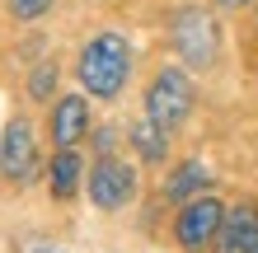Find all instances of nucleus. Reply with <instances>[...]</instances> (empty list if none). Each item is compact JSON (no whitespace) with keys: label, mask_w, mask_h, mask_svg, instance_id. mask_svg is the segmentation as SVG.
Listing matches in <instances>:
<instances>
[{"label":"nucleus","mask_w":258,"mask_h":253,"mask_svg":"<svg viewBox=\"0 0 258 253\" xmlns=\"http://www.w3.org/2000/svg\"><path fill=\"white\" fill-rule=\"evenodd\" d=\"M89 131H94V122H89V99L85 94H61L52 103V145L56 150H75Z\"/></svg>","instance_id":"nucleus-8"},{"label":"nucleus","mask_w":258,"mask_h":253,"mask_svg":"<svg viewBox=\"0 0 258 253\" xmlns=\"http://www.w3.org/2000/svg\"><path fill=\"white\" fill-rule=\"evenodd\" d=\"M253 253H258V248H253Z\"/></svg>","instance_id":"nucleus-17"},{"label":"nucleus","mask_w":258,"mask_h":253,"mask_svg":"<svg viewBox=\"0 0 258 253\" xmlns=\"http://www.w3.org/2000/svg\"><path fill=\"white\" fill-rule=\"evenodd\" d=\"M127 141H132V150H136V159H141V164H164V159H169V131L155 127L146 113L127 127Z\"/></svg>","instance_id":"nucleus-11"},{"label":"nucleus","mask_w":258,"mask_h":253,"mask_svg":"<svg viewBox=\"0 0 258 253\" xmlns=\"http://www.w3.org/2000/svg\"><path fill=\"white\" fill-rule=\"evenodd\" d=\"M127 75H132V42L113 28L94 33L75 56V80L89 99H117L127 89Z\"/></svg>","instance_id":"nucleus-1"},{"label":"nucleus","mask_w":258,"mask_h":253,"mask_svg":"<svg viewBox=\"0 0 258 253\" xmlns=\"http://www.w3.org/2000/svg\"><path fill=\"white\" fill-rule=\"evenodd\" d=\"M197 108V85L183 66H164L146 85V117L164 131H178Z\"/></svg>","instance_id":"nucleus-3"},{"label":"nucleus","mask_w":258,"mask_h":253,"mask_svg":"<svg viewBox=\"0 0 258 253\" xmlns=\"http://www.w3.org/2000/svg\"><path fill=\"white\" fill-rule=\"evenodd\" d=\"M56 5V0H5V10L14 14V19H24V24H33V19H42Z\"/></svg>","instance_id":"nucleus-13"},{"label":"nucleus","mask_w":258,"mask_h":253,"mask_svg":"<svg viewBox=\"0 0 258 253\" xmlns=\"http://www.w3.org/2000/svg\"><path fill=\"white\" fill-rule=\"evenodd\" d=\"M216 10H244V5H253V0H211Z\"/></svg>","instance_id":"nucleus-15"},{"label":"nucleus","mask_w":258,"mask_h":253,"mask_svg":"<svg viewBox=\"0 0 258 253\" xmlns=\"http://www.w3.org/2000/svg\"><path fill=\"white\" fill-rule=\"evenodd\" d=\"M28 253H66V248H28Z\"/></svg>","instance_id":"nucleus-16"},{"label":"nucleus","mask_w":258,"mask_h":253,"mask_svg":"<svg viewBox=\"0 0 258 253\" xmlns=\"http://www.w3.org/2000/svg\"><path fill=\"white\" fill-rule=\"evenodd\" d=\"M89 141H94V159H113V155H117V131H113V127L89 131Z\"/></svg>","instance_id":"nucleus-14"},{"label":"nucleus","mask_w":258,"mask_h":253,"mask_svg":"<svg viewBox=\"0 0 258 253\" xmlns=\"http://www.w3.org/2000/svg\"><path fill=\"white\" fill-rule=\"evenodd\" d=\"M56 85H61L56 61H38L33 70H28V99L33 103H56Z\"/></svg>","instance_id":"nucleus-12"},{"label":"nucleus","mask_w":258,"mask_h":253,"mask_svg":"<svg viewBox=\"0 0 258 253\" xmlns=\"http://www.w3.org/2000/svg\"><path fill=\"white\" fill-rule=\"evenodd\" d=\"M221 220H225V202L221 197H197L188 206H178L174 216V244L183 253H211V244H216L221 234Z\"/></svg>","instance_id":"nucleus-5"},{"label":"nucleus","mask_w":258,"mask_h":253,"mask_svg":"<svg viewBox=\"0 0 258 253\" xmlns=\"http://www.w3.org/2000/svg\"><path fill=\"white\" fill-rule=\"evenodd\" d=\"M85 174L89 169L80 164V155H75V150H56L52 164H47V192H52L56 202H71L75 192L85 188Z\"/></svg>","instance_id":"nucleus-10"},{"label":"nucleus","mask_w":258,"mask_h":253,"mask_svg":"<svg viewBox=\"0 0 258 253\" xmlns=\"http://www.w3.org/2000/svg\"><path fill=\"white\" fill-rule=\"evenodd\" d=\"M207 183H211V169L202 164V159H183V164H174L169 178H164V202H174V206H188L197 197H207Z\"/></svg>","instance_id":"nucleus-9"},{"label":"nucleus","mask_w":258,"mask_h":253,"mask_svg":"<svg viewBox=\"0 0 258 253\" xmlns=\"http://www.w3.org/2000/svg\"><path fill=\"white\" fill-rule=\"evenodd\" d=\"M42 159H38V136H33V122L19 113L10 117L5 131H0V174H5V183L14 188H28L38 178Z\"/></svg>","instance_id":"nucleus-4"},{"label":"nucleus","mask_w":258,"mask_h":253,"mask_svg":"<svg viewBox=\"0 0 258 253\" xmlns=\"http://www.w3.org/2000/svg\"><path fill=\"white\" fill-rule=\"evenodd\" d=\"M169 42L178 52V61L188 70H211L221 56V28H216V14L202 10V5H183L174 10L169 19Z\"/></svg>","instance_id":"nucleus-2"},{"label":"nucleus","mask_w":258,"mask_h":253,"mask_svg":"<svg viewBox=\"0 0 258 253\" xmlns=\"http://www.w3.org/2000/svg\"><path fill=\"white\" fill-rule=\"evenodd\" d=\"M253 248H258V202L244 197V202L225 206V220H221L211 253H253Z\"/></svg>","instance_id":"nucleus-7"},{"label":"nucleus","mask_w":258,"mask_h":253,"mask_svg":"<svg viewBox=\"0 0 258 253\" xmlns=\"http://www.w3.org/2000/svg\"><path fill=\"white\" fill-rule=\"evenodd\" d=\"M85 192L89 202L99 206V211H122V206L136 197V169L127 164V159H94L85 174Z\"/></svg>","instance_id":"nucleus-6"}]
</instances>
